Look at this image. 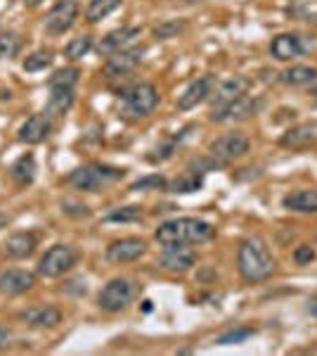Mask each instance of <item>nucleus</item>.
Masks as SVG:
<instances>
[{
    "mask_svg": "<svg viewBox=\"0 0 317 356\" xmlns=\"http://www.w3.org/2000/svg\"><path fill=\"white\" fill-rule=\"evenodd\" d=\"M121 3H123V0H90L88 8H85V19L95 24V22L112 15L114 10H119Z\"/></svg>",
    "mask_w": 317,
    "mask_h": 356,
    "instance_id": "obj_26",
    "label": "nucleus"
},
{
    "mask_svg": "<svg viewBox=\"0 0 317 356\" xmlns=\"http://www.w3.org/2000/svg\"><path fill=\"white\" fill-rule=\"evenodd\" d=\"M216 235V228L211 223L201 221V219H171L164 221L157 228L154 238L159 240L161 245H197V243H206Z\"/></svg>",
    "mask_w": 317,
    "mask_h": 356,
    "instance_id": "obj_2",
    "label": "nucleus"
},
{
    "mask_svg": "<svg viewBox=\"0 0 317 356\" xmlns=\"http://www.w3.org/2000/svg\"><path fill=\"white\" fill-rule=\"evenodd\" d=\"M180 24H173V26H164V29H157V31H154V33H157V36L159 38H166V36H169V33H173V31H180Z\"/></svg>",
    "mask_w": 317,
    "mask_h": 356,
    "instance_id": "obj_37",
    "label": "nucleus"
},
{
    "mask_svg": "<svg viewBox=\"0 0 317 356\" xmlns=\"http://www.w3.org/2000/svg\"><path fill=\"white\" fill-rule=\"evenodd\" d=\"M249 150H251V140L244 134H237V131L216 138V140L211 143V147H209L213 162H216L218 166H225V164L234 162V159L244 157Z\"/></svg>",
    "mask_w": 317,
    "mask_h": 356,
    "instance_id": "obj_7",
    "label": "nucleus"
},
{
    "mask_svg": "<svg viewBox=\"0 0 317 356\" xmlns=\"http://www.w3.org/2000/svg\"><path fill=\"white\" fill-rule=\"evenodd\" d=\"M19 318L24 321L31 328H55L62 321V312L57 307H50V304H43V307H31L26 312L19 314Z\"/></svg>",
    "mask_w": 317,
    "mask_h": 356,
    "instance_id": "obj_19",
    "label": "nucleus"
},
{
    "mask_svg": "<svg viewBox=\"0 0 317 356\" xmlns=\"http://www.w3.org/2000/svg\"><path fill=\"white\" fill-rule=\"evenodd\" d=\"M50 117L48 114H31L19 129V140L28 143V145H38L50 136Z\"/></svg>",
    "mask_w": 317,
    "mask_h": 356,
    "instance_id": "obj_18",
    "label": "nucleus"
},
{
    "mask_svg": "<svg viewBox=\"0 0 317 356\" xmlns=\"http://www.w3.org/2000/svg\"><path fill=\"white\" fill-rule=\"evenodd\" d=\"M137 297V283L130 278H114L102 288L100 297H97V304H100L102 312L107 314H117L123 312L128 304Z\"/></svg>",
    "mask_w": 317,
    "mask_h": 356,
    "instance_id": "obj_5",
    "label": "nucleus"
},
{
    "mask_svg": "<svg viewBox=\"0 0 317 356\" xmlns=\"http://www.w3.org/2000/svg\"><path fill=\"white\" fill-rule=\"evenodd\" d=\"M142 219V207H123L112 214H107V221H140Z\"/></svg>",
    "mask_w": 317,
    "mask_h": 356,
    "instance_id": "obj_32",
    "label": "nucleus"
},
{
    "mask_svg": "<svg viewBox=\"0 0 317 356\" xmlns=\"http://www.w3.org/2000/svg\"><path fill=\"white\" fill-rule=\"evenodd\" d=\"M142 55H145V48H128V50H121L117 55H109L105 67H102V74L107 79L126 76V74H130L132 69L140 65Z\"/></svg>",
    "mask_w": 317,
    "mask_h": 356,
    "instance_id": "obj_12",
    "label": "nucleus"
},
{
    "mask_svg": "<svg viewBox=\"0 0 317 356\" xmlns=\"http://www.w3.org/2000/svg\"><path fill=\"white\" fill-rule=\"evenodd\" d=\"M36 285V275L24 268H10L0 273V292L3 295H24Z\"/></svg>",
    "mask_w": 317,
    "mask_h": 356,
    "instance_id": "obj_15",
    "label": "nucleus"
},
{
    "mask_svg": "<svg viewBox=\"0 0 317 356\" xmlns=\"http://www.w3.org/2000/svg\"><path fill=\"white\" fill-rule=\"evenodd\" d=\"M169 188L173 193H194L197 188H201V174H197V171H189L185 178L171 183Z\"/></svg>",
    "mask_w": 317,
    "mask_h": 356,
    "instance_id": "obj_31",
    "label": "nucleus"
},
{
    "mask_svg": "<svg viewBox=\"0 0 317 356\" xmlns=\"http://www.w3.org/2000/svg\"><path fill=\"white\" fill-rule=\"evenodd\" d=\"M22 50V38L15 31L0 33V60H15Z\"/></svg>",
    "mask_w": 317,
    "mask_h": 356,
    "instance_id": "obj_28",
    "label": "nucleus"
},
{
    "mask_svg": "<svg viewBox=\"0 0 317 356\" xmlns=\"http://www.w3.org/2000/svg\"><path fill=\"white\" fill-rule=\"evenodd\" d=\"M78 261V252L71 245H53L38 261V273L43 278H60L67 271H71Z\"/></svg>",
    "mask_w": 317,
    "mask_h": 356,
    "instance_id": "obj_6",
    "label": "nucleus"
},
{
    "mask_svg": "<svg viewBox=\"0 0 317 356\" xmlns=\"http://www.w3.org/2000/svg\"><path fill=\"white\" fill-rule=\"evenodd\" d=\"M142 29L140 26H121L117 31H109L105 38L100 41L97 45V50H100V55H117L121 50H128L132 43H135V38H140Z\"/></svg>",
    "mask_w": 317,
    "mask_h": 356,
    "instance_id": "obj_14",
    "label": "nucleus"
},
{
    "mask_svg": "<svg viewBox=\"0 0 317 356\" xmlns=\"http://www.w3.org/2000/svg\"><path fill=\"white\" fill-rule=\"evenodd\" d=\"M40 3H43V0H24V5H28V8H38Z\"/></svg>",
    "mask_w": 317,
    "mask_h": 356,
    "instance_id": "obj_39",
    "label": "nucleus"
},
{
    "mask_svg": "<svg viewBox=\"0 0 317 356\" xmlns=\"http://www.w3.org/2000/svg\"><path fill=\"white\" fill-rule=\"evenodd\" d=\"M74 100V88H50V100L45 105V114L48 117H65V114L71 110Z\"/></svg>",
    "mask_w": 317,
    "mask_h": 356,
    "instance_id": "obj_23",
    "label": "nucleus"
},
{
    "mask_svg": "<svg viewBox=\"0 0 317 356\" xmlns=\"http://www.w3.org/2000/svg\"><path fill=\"white\" fill-rule=\"evenodd\" d=\"M308 314H310V316H315V318H317V295H315V297H310V300H308Z\"/></svg>",
    "mask_w": 317,
    "mask_h": 356,
    "instance_id": "obj_38",
    "label": "nucleus"
},
{
    "mask_svg": "<svg viewBox=\"0 0 317 356\" xmlns=\"http://www.w3.org/2000/svg\"><path fill=\"white\" fill-rule=\"evenodd\" d=\"M3 252L8 259H28L36 252V235L33 233H15L5 240Z\"/></svg>",
    "mask_w": 317,
    "mask_h": 356,
    "instance_id": "obj_20",
    "label": "nucleus"
},
{
    "mask_svg": "<svg viewBox=\"0 0 317 356\" xmlns=\"http://www.w3.org/2000/svg\"><path fill=\"white\" fill-rule=\"evenodd\" d=\"M169 186V181H166L164 176H159V174H154V176H145V178H140V181H135L132 183V191H147V188H166Z\"/></svg>",
    "mask_w": 317,
    "mask_h": 356,
    "instance_id": "obj_34",
    "label": "nucleus"
},
{
    "mask_svg": "<svg viewBox=\"0 0 317 356\" xmlns=\"http://www.w3.org/2000/svg\"><path fill=\"white\" fill-rule=\"evenodd\" d=\"M213 90V76H199L197 81H192L185 88V93L178 97V110L180 112H187L192 110V107H197L199 102L209 100Z\"/></svg>",
    "mask_w": 317,
    "mask_h": 356,
    "instance_id": "obj_16",
    "label": "nucleus"
},
{
    "mask_svg": "<svg viewBox=\"0 0 317 356\" xmlns=\"http://www.w3.org/2000/svg\"><path fill=\"white\" fill-rule=\"evenodd\" d=\"M253 330L251 328H234V330H228L223 332L221 337H218V344H237V342H244L246 337H251Z\"/></svg>",
    "mask_w": 317,
    "mask_h": 356,
    "instance_id": "obj_33",
    "label": "nucleus"
},
{
    "mask_svg": "<svg viewBox=\"0 0 317 356\" xmlns=\"http://www.w3.org/2000/svg\"><path fill=\"white\" fill-rule=\"evenodd\" d=\"M282 204L296 214H317V191H293L286 195Z\"/></svg>",
    "mask_w": 317,
    "mask_h": 356,
    "instance_id": "obj_22",
    "label": "nucleus"
},
{
    "mask_svg": "<svg viewBox=\"0 0 317 356\" xmlns=\"http://www.w3.org/2000/svg\"><path fill=\"white\" fill-rule=\"evenodd\" d=\"M159 107V90L152 83H135L119 97V112L126 119L149 117Z\"/></svg>",
    "mask_w": 317,
    "mask_h": 356,
    "instance_id": "obj_3",
    "label": "nucleus"
},
{
    "mask_svg": "<svg viewBox=\"0 0 317 356\" xmlns=\"http://www.w3.org/2000/svg\"><path fill=\"white\" fill-rule=\"evenodd\" d=\"M10 342H12V332L5 328V325H0V349L10 347Z\"/></svg>",
    "mask_w": 317,
    "mask_h": 356,
    "instance_id": "obj_36",
    "label": "nucleus"
},
{
    "mask_svg": "<svg viewBox=\"0 0 317 356\" xmlns=\"http://www.w3.org/2000/svg\"><path fill=\"white\" fill-rule=\"evenodd\" d=\"M317 140V124H298L291 126L284 136L280 138L282 147H289V150H303L310 143Z\"/></svg>",
    "mask_w": 317,
    "mask_h": 356,
    "instance_id": "obj_21",
    "label": "nucleus"
},
{
    "mask_svg": "<svg viewBox=\"0 0 317 356\" xmlns=\"http://www.w3.org/2000/svg\"><path fill=\"white\" fill-rule=\"evenodd\" d=\"M313 259H315V250L310 245H301V247H296V252H293V261H296L298 266L310 264Z\"/></svg>",
    "mask_w": 317,
    "mask_h": 356,
    "instance_id": "obj_35",
    "label": "nucleus"
},
{
    "mask_svg": "<svg viewBox=\"0 0 317 356\" xmlns=\"http://www.w3.org/2000/svg\"><path fill=\"white\" fill-rule=\"evenodd\" d=\"M246 88H249V81H246L244 76H234V79H228V81H223L221 86H218V88H213L211 95H209L213 110H216V107L228 105V102H232V100H237L239 95L246 93Z\"/></svg>",
    "mask_w": 317,
    "mask_h": 356,
    "instance_id": "obj_17",
    "label": "nucleus"
},
{
    "mask_svg": "<svg viewBox=\"0 0 317 356\" xmlns=\"http://www.w3.org/2000/svg\"><path fill=\"white\" fill-rule=\"evenodd\" d=\"M263 102L256 100V97L251 95H239L237 100L228 102V105L223 107H216V110H211V122L213 124H223V122H244V119L253 117L258 110H261Z\"/></svg>",
    "mask_w": 317,
    "mask_h": 356,
    "instance_id": "obj_10",
    "label": "nucleus"
},
{
    "mask_svg": "<svg viewBox=\"0 0 317 356\" xmlns=\"http://www.w3.org/2000/svg\"><path fill=\"white\" fill-rule=\"evenodd\" d=\"M78 13H80V8L76 0H57L55 8L45 15V22H43L45 31H48L50 36H62V33H67L69 29L76 24Z\"/></svg>",
    "mask_w": 317,
    "mask_h": 356,
    "instance_id": "obj_9",
    "label": "nucleus"
},
{
    "mask_svg": "<svg viewBox=\"0 0 317 356\" xmlns=\"http://www.w3.org/2000/svg\"><path fill=\"white\" fill-rule=\"evenodd\" d=\"M147 252V243L140 238H121L114 240L112 245L107 247V259L112 264H128L135 261L140 257H145Z\"/></svg>",
    "mask_w": 317,
    "mask_h": 356,
    "instance_id": "obj_13",
    "label": "nucleus"
},
{
    "mask_svg": "<svg viewBox=\"0 0 317 356\" xmlns=\"http://www.w3.org/2000/svg\"><path fill=\"white\" fill-rule=\"evenodd\" d=\"M280 81L284 86H310L317 81V69L315 67H305V65H296L289 67L280 74Z\"/></svg>",
    "mask_w": 317,
    "mask_h": 356,
    "instance_id": "obj_24",
    "label": "nucleus"
},
{
    "mask_svg": "<svg viewBox=\"0 0 317 356\" xmlns=\"http://www.w3.org/2000/svg\"><path fill=\"white\" fill-rule=\"evenodd\" d=\"M53 65V53L50 50H36L24 60V72H43L45 67Z\"/></svg>",
    "mask_w": 317,
    "mask_h": 356,
    "instance_id": "obj_30",
    "label": "nucleus"
},
{
    "mask_svg": "<svg viewBox=\"0 0 317 356\" xmlns=\"http://www.w3.org/2000/svg\"><path fill=\"white\" fill-rule=\"evenodd\" d=\"M313 95H315V97H317V88H315V90H313Z\"/></svg>",
    "mask_w": 317,
    "mask_h": 356,
    "instance_id": "obj_40",
    "label": "nucleus"
},
{
    "mask_svg": "<svg viewBox=\"0 0 317 356\" xmlns=\"http://www.w3.org/2000/svg\"><path fill=\"white\" fill-rule=\"evenodd\" d=\"M197 261V252L185 245H164L159 254V266L169 273H185Z\"/></svg>",
    "mask_w": 317,
    "mask_h": 356,
    "instance_id": "obj_11",
    "label": "nucleus"
},
{
    "mask_svg": "<svg viewBox=\"0 0 317 356\" xmlns=\"http://www.w3.org/2000/svg\"><path fill=\"white\" fill-rule=\"evenodd\" d=\"M78 76H80V72L76 67H67V69L55 72L53 76H50L48 86L50 88H74V86L78 83Z\"/></svg>",
    "mask_w": 317,
    "mask_h": 356,
    "instance_id": "obj_29",
    "label": "nucleus"
},
{
    "mask_svg": "<svg viewBox=\"0 0 317 356\" xmlns=\"http://www.w3.org/2000/svg\"><path fill=\"white\" fill-rule=\"evenodd\" d=\"M315 48V41L305 33L291 31V33H280V36L273 38L270 43V55L280 62H289L293 57H301L305 53Z\"/></svg>",
    "mask_w": 317,
    "mask_h": 356,
    "instance_id": "obj_8",
    "label": "nucleus"
},
{
    "mask_svg": "<svg viewBox=\"0 0 317 356\" xmlns=\"http://www.w3.org/2000/svg\"><path fill=\"white\" fill-rule=\"evenodd\" d=\"M126 176L123 169L117 166H107V164H88V166H78L71 174L67 176V183L74 186L76 191L83 193H95L100 188L109 186V183H117Z\"/></svg>",
    "mask_w": 317,
    "mask_h": 356,
    "instance_id": "obj_4",
    "label": "nucleus"
},
{
    "mask_svg": "<svg viewBox=\"0 0 317 356\" xmlns=\"http://www.w3.org/2000/svg\"><path fill=\"white\" fill-rule=\"evenodd\" d=\"M10 174H12V178L19 186H28L36 178V159H33V154H24V157L17 159L12 169H10Z\"/></svg>",
    "mask_w": 317,
    "mask_h": 356,
    "instance_id": "obj_25",
    "label": "nucleus"
},
{
    "mask_svg": "<svg viewBox=\"0 0 317 356\" xmlns=\"http://www.w3.org/2000/svg\"><path fill=\"white\" fill-rule=\"evenodd\" d=\"M90 50H93V38H90V36H78V38H71V41H69V45L65 48V55L71 62H78V60H83Z\"/></svg>",
    "mask_w": 317,
    "mask_h": 356,
    "instance_id": "obj_27",
    "label": "nucleus"
},
{
    "mask_svg": "<svg viewBox=\"0 0 317 356\" xmlns=\"http://www.w3.org/2000/svg\"><path fill=\"white\" fill-rule=\"evenodd\" d=\"M237 268L241 278L246 283H263V280L273 278L277 271V261H275L273 252L261 235H251L239 245L237 254Z\"/></svg>",
    "mask_w": 317,
    "mask_h": 356,
    "instance_id": "obj_1",
    "label": "nucleus"
}]
</instances>
